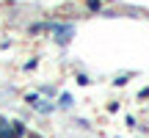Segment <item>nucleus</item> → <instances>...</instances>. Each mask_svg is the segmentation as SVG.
I'll use <instances>...</instances> for the list:
<instances>
[{"instance_id": "1", "label": "nucleus", "mask_w": 149, "mask_h": 138, "mask_svg": "<svg viewBox=\"0 0 149 138\" xmlns=\"http://www.w3.org/2000/svg\"><path fill=\"white\" fill-rule=\"evenodd\" d=\"M25 135V124L11 122V119H0V138H22Z\"/></svg>"}, {"instance_id": "2", "label": "nucleus", "mask_w": 149, "mask_h": 138, "mask_svg": "<svg viewBox=\"0 0 149 138\" xmlns=\"http://www.w3.org/2000/svg\"><path fill=\"white\" fill-rule=\"evenodd\" d=\"M25 100L31 102V105L36 108V111H42V113H50V111H53V108H55V105H50L47 100H42V97H39V94H28Z\"/></svg>"}, {"instance_id": "3", "label": "nucleus", "mask_w": 149, "mask_h": 138, "mask_svg": "<svg viewBox=\"0 0 149 138\" xmlns=\"http://www.w3.org/2000/svg\"><path fill=\"white\" fill-rule=\"evenodd\" d=\"M58 108H72V97H69V94H61V100H58Z\"/></svg>"}, {"instance_id": "4", "label": "nucleus", "mask_w": 149, "mask_h": 138, "mask_svg": "<svg viewBox=\"0 0 149 138\" xmlns=\"http://www.w3.org/2000/svg\"><path fill=\"white\" fill-rule=\"evenodd\" d=\"M28 138H42V135H36V133H31V135H28Z\"/></svg>"}]
</instances>
